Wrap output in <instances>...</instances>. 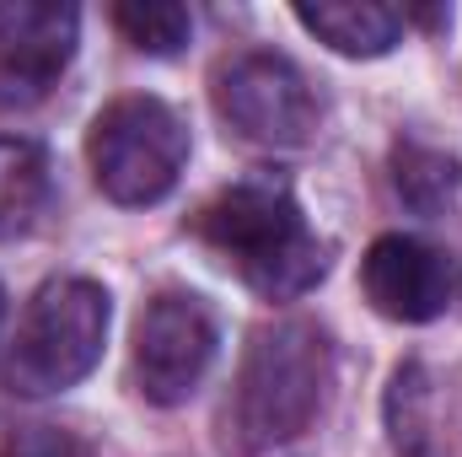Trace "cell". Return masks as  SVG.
Here are the masks:
<instances>
[{"instance_id":"obj_8","label":"cell","mask_w":462,"mask_h":457,"mask_svg":"<svg viewBox=\"0 0 462 457\" xmlns=\"http://www.w3.org/2000/svg\"><path fill=\"white\" fill-rule=\"evenodd\" d=\"M81 11L54 0H0V87L5 98H43L76 54Z\"/></svg>"},{"instance_id":"obj_15","label":"cell","mask_w":462,"mask_h":457,"mask_svg":"<svg viewBox=\"0 0 462 457\" xmlns=\"http://www.w3.org/2000/svg\"><path fill=\"white\" fill-rule=\"evenodd\" d=\"M0 318H5V291H0Z\"/></svg>"},{"instance_id":"obj_13","label":"cell","mask_w":462,"mask_h":457,"mask_svg":"<svg viewBox=\"0 0 462 457\" xmlns=\"http://www.w3.org/2000/svg\"><path fill=\"white\" fill-rule=\"evenodd\" d=\"M114 27L140 54H178L194 33V16L172 0H124L114 5Z\"/></svg>"},{"instance_id":"obj_3","label":"cell","mask_w":462,"mask_h":457,"mask_svg":"<svg viewBox=\"0 0 462 457\" xmlns=\"http://www.w3.org/2000/svg\"><path fill=\"white\" fill-rule=\"evenodd\" d=\"M108 291L97 280L81 275H60L49 285H38V296L27 302L16 334L0 355V382L16 398H49L76 387L108 344Z\"/></svg>"},{"instance_id":"obj_4","label":"cell","mask_w":462,"mask_h":457,"mask_svg":"<svg viewBox=\"0 0 462 457\" xmlns=\"http://www.w3.org/2000/svg\"><path fill=\"white\" fill-rule=\"evenodd\" d=\"M87 162L114 205H156L189 162V129L162 98H118L92 118Z\"/></svg>"},{"instance_id":"obj_14","label":"cell","mask_w":462,"mask_h":457,"mask_svg":"<svg viewBox=\"0 0 462 457\" xmlns=\"http://www.w3.org/2000/svg\"><path fill=\"white\" fill-rule=\"evenodd\" d=\"M0 457H92V442L65 425H22L0 442Z\"/></svg>"},{"instance_id":"obj_6","label":"cell","mask_w":462,"mask_h":457,"mask_svg":"<svg viewBox=\"0 0 462 457\" xmlns=\"http://www.w3.org/2000/svg\"><path fill=\"white\" fill-rule=\"evenodd\" d=\"M216 360V312L194 291H156L134 323V387L151 404H183Z\"/></svg>"},{"instance_id":"obj_11","label":"cell","mask_w":462,"mask_h":457,"mask_svg":"<svg viewBox=\"0 0 462 457\" xmlns=\"http://www.w3.org/2000/svg\"><path fill=\"white\" fill-rule=\"evenodd\" d=\"M393 194L414 210V216H447L462 194V162L441 145L425 140H398L393 145Z\"/></svg>"},{"instance_id":"obj_1","label":"cell","mask_w":462,"mask_h":457,"mask_svg":"<svg viewBox=\"0 0 462 457\" xmlns=\"http://www.w3.org/2000/svg\"><path fill=\"white\" fill-rule=\"evenodd\" d=\"M189 231L263 302H296L328 275V242L307 227L291 183L274 173L236 178L231 189L210 194L189 216Z\"/></svg>"},{"instance_id":"obj_9","label":"cell","mask_w":462,"mask_h":457,"mask_svg":"<svg viewBox=\"0 0 462 457\" xmlns=\"http://www.w3.org/2000/svg\"><path fill=\"white\" fill-rule=\"evenodd\" d=\"M296 22L312 38H323L334 54L376 60V54H387L403 38L409 11L382 5V0H318V5H296Z\"/></svg>"},{"instance_id":"obj_2","label":"cell","mask_w":462,"mask_h":457,"mask_svg":"<svg viewBox=\"0 0 462 457\" xmlns=\"http://www.w3.org/2000/svg\"><path fill=\"white\" fill-rule=\"evenodd\" d=\"M328 371L334 366H328L323 329H312L301 318L258 329L242 355L236 387H231L226 442L242 457H253L312 431V420L323 415V398H328Z\"/></svg>"},{"instance_id":"obj_5","label":"cell","mask_w":462,"mask_h":457,"mask_svg":"<svg viewBox=\"0 0 462 457\" xmlns=\"http://www.w3.org/2000/svg\"><path fill=\"white\" fill-rule=\"evenodd\" d=\"M210 103L226 129L263 151H296L318 135V98L285 54H231L210 76Z\"/></svg>"},{"instance_id":"obj_7","label":"cell","mask_w":462,"mask_h":457,"mask_svg":"<svg viewBox=\"0 0 462 457\" xmlns=\"http://www.w3.org/2000/svg\"><path fill=\"white\" fill-rule=\"evenodd\" d=\"M360 291L393 323H430L452 302V264L441 247L387 231L360 258Z\"/></svg>"},{"instance_id":"obj_10","label":"cell","mask_w":462,"mask_h":457,"mask_svg":"<svg viewBox=\"0 0 462 457\" xmlns=\"http://www.w3.org/2000/svg\"><path fill=\"white\" fill-rule=\"evenodd\" d=\"M382 415L398 457H441V387L425 360H403L393 371Z\"/></svg>"},{"instance_id":"obj_12","label":"cell","mask_w":462,"mask_h":457,"mask_svg":"<svg viewBox=\"0 0 462 457\" xmlns=\"http://www.w3.org/2000/svg\"><path fill=\"white\" fill-rule=\"evenodd\" d=\"M49 189H54V178H49L43 145L22 140V135H0V242L38 227Z\"/></svg>"}]
</instances>
